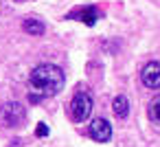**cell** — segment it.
I'll list each match as a JSON object with an SVG mask.
<instances>
[{
	"mask_svg": "<svg viewBox=\"0 0 160 147\" xmlns=\"http://www.w3.org/2000/svg\"><path fill=\"white\" fill-rule=\"evenodd\" d=\"M66 84V77H64V70L55 64H40L31 70L29 75V86L33 88L35 94H40L42 99L44 97H53L57 92H62Z\"/></svg>",
	"mask_w": 160,
	"mask_h": 147,
	"instance_id": "1",
	"label": "cell"
},
{
	"mask_svg": "<svg viewBox=\"0 0 160 147\" xmlns=\"http://www.w3.org/2000/svg\"><path fill=\"white\" fill-rule=\"evenodd\" d=\"M24 119H27V110L18 101H7L0 108V125L2 127H18L20 123H24Z\"/></svg>",
	"mask_w": 160,
	"mask_h": 147,
	"instance_id": "2",
	"label": "cell"
},
{
	"mask_svg": "<svg viewBox=\"0 0 160 147\" xmlns=\"http://www.w3.org/2000/svg\"><path fill=\"white\" fill-rule=\"evenodd\" d=\"M90 112H92V97L88 92L79 90L70 101V116H72V121L81 123L90 116Z\"/></svg>",
	"mask_w": 160,
	"mask_h": 147,
	"instance_id": "3",
	"label": "cell"
},
{
	"mask_svg": "<svg viewBox=\"0 0 160 147\" xmlns=\"http://www.w3.org/2000/svg\"><path fill=\"white\" fill-rule=\"evenodd\" d=\"M140 79H142L145 88L158 90V88H160V64H158V62L145 64V68L140 70Z\"/></svg>",
	"mask_w": 160,
	"mask_h": 147,
	"instance_id": "4",
	"label": "cell"
},
{
	"mask_svg": "<svg viewBox=\"0 0 160 147\" xmlns=\"http://www.w3.org/2000/svg\"><path fill=\"white\" fill-rule=\"evenodd\" d=\"M88 132H90L92 140H97V143H108L112 138V125L105 119H94L90 123V129Z\"/></svg>",
	"mask_w": 160,
	"mask_h": 147,
	"instance_id": "5",
	"label": "cell"
},
{
	"mask_svg": "<svg viewBox=\"0 0 160 147\" xmlns=\"http://www.w3.org/2000/svg\"><path fill=\"white\" fill-rule=\"evenodd\" d=\"M66 18H70V20L75 18V20H79V22L92 27V24H97V20L101 18V11H99L97 7H83V9H79V11H70Z\"/></svg>",
	"mask_w": 160,
	"mask_h": 147,
	"instance_id": "6",
	"label": "cell"
},
{
	"mask_svg": "<svg viewBox=\"0 0 160 147\" xmlns=\"http://www.w3.org/2000/svg\"><path fill=\"white\" fill-rule=\"evenodd\" d=\"M112 110H114V114H116L118 119H125L127 112H129V101H127V97H125V94L114 97V101H112Z\"/></svg>",
	"mask_w": 160,
	"mask_h": 147,
	"instance_id": "7",
	"label": "cell"
},
{
	"mask_svg": "<svg viewBox=\"0 0 160 147\" xmlns=\"http://www.w3.org/2000/svg\"><path fill=\"white\" fill-rule=\"evenodd\" d=\"M22 29H24L29 35H42V33H44V22H40V20H35V18H29V20L22 22Z\"/></svg>",
	"mask_w": 160,
	"mask_h": 147,
	"instance_id": "8",
	"label": "cell"
},
{
	"mask_svg": "<svg viewBox=\"0 0 160 147\" xmlns=\"http://www.w3.org/2000/svg\"><path fill=\"white\" fill-rule=\"evenodd\" d=\"M149 116H151V121L160 123V94L151 99V103H149Z\"/></svg>",
	"mask_w": 160,
	"mask_h": 147,
	"instance_id": "9",
	"label": "cell"
},
{
	"mask_svg": "<svg viewBox=\"0 0 160 147\" xmlns=\"http://www.w3.org/2000/svg\"><path fill=\"white\" fill-rule=\"evenodd\" d=\"M35 134H38V136H46V134H48V125H46V123H40L38 129H35Z\"/></svg>",
	"mask_w": 160,
	"mask_h": 147,
	"instance_id": "10",
	"label": "cell"
},
{
	"mask_svg": "<svg viewBox=\"0 0 160 147\" xmlns=\"http://www.w3.org/2000/svg\"><path fill=\"white\" fill-rule=\"evenodd\" d=\"M29 101H31V103H38V101H42V97L35 94V92H31V94H29Z\"/></svg>",
	"mask_w": 160,
	"mask_h": 147,
	"instance_id": "11",
	"label": "cell"
},
{
	"mask_svg": "<svg viewBox=\"0 0 160 147\" xmlns=\"http://www.w3.org/2000/svg\"><path fill=\"white\" fill-rule=\"evenodd\" d=\"M16 3H22V0H16Z\"/></svg>",
	"mask_w": 160,
	"mask_h": 147,
	"instance_id": "12",
	"label": "cell"
}]
</instances>
